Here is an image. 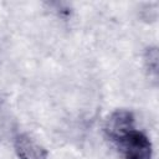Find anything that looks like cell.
<instances>
[{"mask_svg":"<svg viewBox=\"0 0 159 159\" xmlns=\"http://www.w3.org/2000/svg\"><path fill=\"white\" fill-rule=\"evenodd\" d=\"M103 129L123 159H153L152 143L145 133L135 128L132 112L114 111L107 118Z\"/></svg>","mask_w":159,"mask_h":159,"instance_id":"1","label":"cell"},{"mask_svg":"<svg viewBox=\"0 0 159 159\" xmlns=\"http://www.w3.org/2000/svg\"><path fill=\"white\" fill-rule=\"evenodd\" d=\"M14 147L20 159H47V150L27 134H19Z\"/></svg>","mask_w":159,"mask_h":159,"instance_id":"2","label":"cell"}]
</instances>
